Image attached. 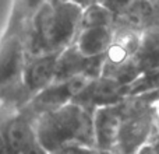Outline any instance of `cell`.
Wrapping results in <instances>:
<instances>
[{"mask_svg": "<svg viewBox=\"0 0 159 154\" xmlns=\"http://www.w3.org/2000/svg\"><path fill=\"white\" fill-rule=\"evenodd\" d=\"M135 0H103L102 4L110 11L115 17L121 16L130 8V6L134 3Z\"/></svg>", "mask_w": 159, "mask_h": 154, "instance_id": "2e32d148", "label": "cell"}, {"mask_svg": "<svg viewBox=\"0 0 159 154\" xmlns=\"http://www.w3.org/2000/svg\"><path fill=\"white\" fill-rule=\"evenodd\" d=\"M154 3H157V4H159V0H152Z\"/></svg>", "mask_w": 159, "mask_h": 154, "instance_id": "cb8c5ba5", "label": "cell"}, {"mask_svg": "<svg viewBox=\"0 0 159 154\" xmlns=\"http://www.w3.org/2000/svg\"><path fill=\"white\" fill-rule=\"evenodd\" d=\"M59 55L60 53H52V55L27 59L24 73H22V88H24V94L28 102L36 94H39L52 83H55L56 62H57Z\"/></svg>", "mask_w": 159, "mask_h": 154, "instance_id": "9c48e42d", "label": "cell"}, {"mask_svg": "<svg viewBox=\"0 0 159 154\" xmlns=\"http://www.w3.org/2000/svg\"><path fill=\"white\" fill-rule=\"evenodd\" d=\"M135 154H159V150H158L157 146L148 143V144H145V146L141 147V149L138 150Z\"/></svg>", "mask_w": 159, "mask_h": 154, "instance_id": "ffe728a7", "label": "cell"}, {"mask_svg": "<svg viewBox=\"0 0 159 154\" xmlns=\"http://www.w3.org/2000/svg\"><path fill=\"white\" fill-rule=\"evenodd\" d=\"M0 154H8L4 140V133H3V123H0Z\"/></svg>", "mask_w": 159, "mask_h": 154, "instance_id": "44dd1931", "label": "cell"}, {"mask_svg": "<svg viewBox=\"0 0 159 154\" xmlns=\"http://www.w3.org/2000/svg\"><path fill=\"white\" fill-rule=\"evenodd\" d=\"M154 91H159V69L140 77L134 84L130 85L129 97L140 95V94L145 93H154Z\"/></svg>", "mask_w": 159, "mask_h": 154, "instance_id": "9a60e30c", "label": "cell"}, {"mask_svg": "<svg viewBox=\"0 0 159 154\" xmlns=\"http://www.w3.org/2000/svg\"><path fill=\"white\" fill-rule=\"evenodd\" d=\"M92 81L85 76H78L66 81H55L43 91L36 94L24 107V111L34 119L41 113L57 109V108L74 102V99L81 94V91Z\"/></svg>", "mask_w": 159, "mask_h": 154, "instance_id": "5b68a950", "label": "cell"}, {"mask_svg": "<svg viewBox=\"0 0 159 154\" xmlns=\"http://www.w3.org/2000/svg\"><path fill=\"white\" fill-rule=\"evenodd\" d=\"M133 58L141 77L159 69V28H151L143 34L140 48Z\"/></svg>", "mask_w": 159, "mask_h": 154, "instance_id": "4fadbf2b", "label": "cell"}, {"mask_svg": "<svg viewBox=\"0 0 159 154\" xmlns=\"http://www.w3.org/2000/svg\"><path fill=\"white\" fill-rule=\"evenodd\" d=\"M34 129L38 142L49 154L74 144L96 149L93 112L77 102L41 113L34 119Z\"/></svg>", "mask_w": 159, "mask_h": 154, "instance_id": "7a4b0ae2", "label": "cell"}, {"mask_svg": "<svg viewBox=\"0 0 159 154\" xmlns=\"http://www.w3.org/2000/svg\"><path fill=\"white\" fill-rule=\"evenodd\" d=\"M116 17L103 4H95L84 8L81 14V30L84 28L113 27Z\"/></svg>", "mask_w": 159, "mask_h": 154, "instance_id": "5bb4252c", "label": "cell"}, {"mask_svg": "<svg viewBox=\"0 0 159 154\" xmlns=\"http://www.w3.org/2000/svg\"><path fill=\"white\" fill-rule=\"evenodd\" d=\"M27 38L3 34L0 38V98L27 105L22 88V73L27 63Z\"/></svg>", "mask_w": 159, "mask_h": 154, "instance_id": "277c9868", "label": "cell"}, {"mask_svg": "<svg viewBox=\"0 0 159 154\" xmlns=\"http://www.w3.org/2000/svg\"><path fill=\"white\" fill-rule=\"evenodd\" d=\"M82 10L74 3H46L31 21L27 32V56L60 53L74 44L81 30Z\"/></svg>", "mask_w": 159, "mask_h": 154, "instance_id": "6da1fadb", "label": "cell"}, {"mask_svg": "<svg viewBox=\"0 0 159 154\" xmlns=\"http://www.w3.org/2000/svg\"><path fill=\"white\" fill-rule=\"evenodd\" d=\"M21 154H49V153L42 147V144L38 142V139H35Z\"/></svg>", "mask_w": 159, "mask_h": 154, "instance_id": "ac0fdd59", "label": "cell"}, {"mask_svg": "<svg viewBox=\"0 0 159 154\" xmlns=\"http://www.w3.org/2000/svg\"><path fill=\"white\" fill-rule=\"evenodd\" d=\"M151 144H152V143H151ZM154 146H157V147H158V150H159V143H158V144H154Z\"/></svg>", "mask_w": 159, "mask_h": 154, "instance_id": "d4e9b609", "label": "cell"}, {"mask_svg": "<svg viewBox=\"0 0 159 154\" xmlns=\"http://www.w3.org/2000/svg\"><path fill=\"white\" fill-rule=\"evenodd\" d=\"M105 55L87 58L81 55L74 44L60 52L56 62L55 81H66L78 76H85L89 80L99 79L103 73Z\"/></svg>", "mask_w": 159, "mask_h": 154, "instance_id": "8992f818", "label": "cell"}, {"mask_svg": "<svg viewBox=\"0 0 159 154\" xmlns=\"http://www.w3.org/2000/svg\"><path fill=\"white\" fill-rule=\"evenodd\" d=\"M52 154H101V152L95 147H85L74 144V146H66Z\"/></svg>", "mask_w": 159, "mask_h": 154, "instance_id": "e0dca14e", "label": "cell"}, {"mask_svg": "<svg viewBox=\"0 0 159 154\" xmlns=\"http://www.w3.org/2000/svg\"><path fill=\"white\" fill-rule=\"evenodd\" d=\"M73 3L77 4L81 10H84V8H88V7H91V6L102 4L103 0H73Z\"/></svg>", "mask_w": 159, "mask_h": 154, "instance_id": "d6986e66", "label": "cell"}, {"mask_svg": "<svg viewBox=\"0 0 159 154\" xmlns=\"http://www.w3.org/2000/svg\"><path fill=\"white\" fill-rule=\"evenodd\" d=\"M101 154H116V153H113V152H101Z\"/></svg>", "mask_w": 159, "mask_h": 154, "instance_id": "603a6c76", "label": "cell"}, {"mask_svg": "<svg viewBox=\"0 0 159 154\" xmlns=\"http://www.w3.org/2000/svg\"><path fill=\"white\" fill-rule=\"evenodd\" d=\"M3 133L8 154H21L36 139L34 118L28 113L13 116L3 123Z\"/></svg>", "mask_w": 159, "mask_h": 154, "instance_id": "30bf717a", "label": "cell"}, {"mask_svg": "<svg viewBox=\"0 0 159 154\" xmlns=\"http://www.w3.org/2000/svg\"><path fill=\"white\" fill-rule=\"evenodd\" d=\"M126 98H129V88L109 77L101 76L88 83L74 102L95 112L98 108L119 104Z\"/></svg>", "mask_w": 159, "mask_h": 154, "instance_id": "ba28073f", "label": "cell"}, {"mask_svg": "<svg viewBox=\"0 0 159 154\" xmlns=\"http://www.w3.org/2000/svg\"><path fill=\"white\" fill-rule=\"evenodd\" d=\"M46 3L48 0H13L10 17L3 34L22 35L27 38L31 21Z\"/></svg>", "mask_w": 159, "mask_h": 154, "instance_id": "7c38bea8", "label": "cell"}, {"mask_svg": "<svg viewBox=\"0 0 159 154\" xmlns=\"http://www.w3.org/2000/svg\"><path fill=\"white\" fill-rule=\"evenodd\" d=\"M124 119V101L102 107L93 112L95 146L99 152H113L119 140V133Z\"/></svg>", "mask_w": 159, "mask_h": 154, "instance_id": "52a82bcc", "label": "cell"}, {"mask_svg": "<svg viewBox=\"0 0 159 154\" xmlns=\"http://www.w3.org/2000/svg\"><path fill=\"white\" fill-rule=\"evenodd\" d=\"M50 4H66V3H73V0H48Z\"/></svg>", "mask_w": 159, "mask_h": 154, "instance_id": "7402d4cb", "label": "cell"}, {"mask_svg": "<svg viewBox=\"0 0 159 154\" xmlns=\"http://www.w3.org/2000/svg\"><path fill=\"white\" fill-rule=\"evenodd\" d=\"M115 30L113 27H99V28H84L80 30L74 46L81 55L87 58H96L107 52L113 42Z\"/></svg>", "mask_w": 159, "mask_h": 154, "instance_id": "8fae6325", "label": "cell"}, {"mask_svg": "<svg viewBox=\"0 0 159 154\" xmlns=\"http://www.w3.org/2000/svg\"><path fill=\"white\" fill-rule=\"evenodd\" d=\"M159 91L133 95L124 99V119L119 133L116 154H135L148 144L157 128Z\"/></svg>", "mask_w": 159, "mask_h": 154, "instance_id": "3957f363", "label": "cell"}]
</instances>
